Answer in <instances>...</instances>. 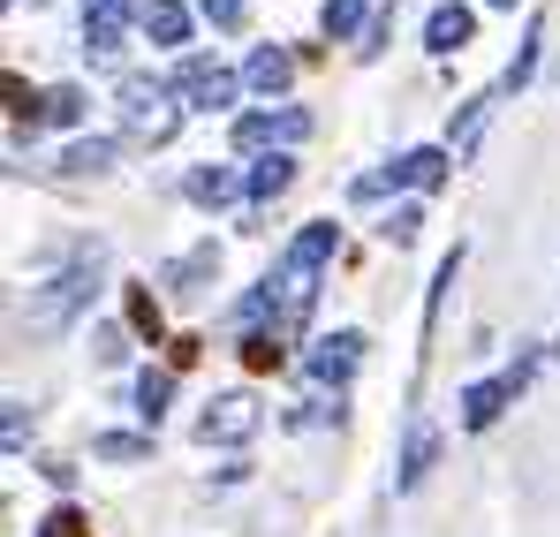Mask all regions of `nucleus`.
I'll return each instance as SVG.
<instances>
[{
    "instance_id": "obj_7",
    "label": "nucleus",
    "mask_w": 560,
    "mask_h": 537,
    "mask_svg": "<svg viewBox=\"0 0 560 537\" xmlns=\"http://www.w3.org/2000/svg\"><path fill=\"white\" fill-rule=\"evenodd\" d=\"M357 363H364V334H326V341L311 349V378H318V386H349Z\"/></svg>"
},
{
    "instance_id": "obj_15",
    "label": "nucleus",
    "mask_w": 560,
    "mask_h": 537,
    "mask_svg": "<svg viewBox=\"0 0 560 537\" xmlns=\"http://www.w3.org/2000/svg\"><path fill=\"white\" fill-rule=\"evenodd\" d=\"M334 250H341V227H334V220H311V227L288 243V266H311V272H318Z\"/></svg>"
},
{
    "instance_id": "obj_26",
    "label": "nucleus",
    "mask_w": 560,
    "mask_h": 537,
    "mask_svg": "<svg viewBox=\"0 0 560 537\" xmlns=\"http://www.w3.org/2000/svg\"><path fill=\"white\" fill-rule=\"evenodd\" d=\"M364 8H372V0H326V31H334V38H349V31L364 23Z\"/></svg>"
},
{
    "instance_id": "obj_30",
    "label": "nucleus",
    "mask_w": 560,
    "mask_h": 537,
    "mask_svg": "<svg viewBox=\"0 0 560 537\" xmlns=\"http://www.w3.org/2000/svg\"><path fill=\"white\" fill-rule=\"evenodd\" d=\"M38 537H84V515H77V507H54V515H46V530Z\"/></svg>"
},
{
    "instance_id": "obj_24",
    "label": "nucleus",
    "mask_w": 560,
    "mask_h": 537,
    "mask_svg": "<svg viewBox=\"0 0 560 537\" xmlns=\"http://www.w3.org/2000/svg\"><path fill=\"white\" fill-rule=\"evenodd\" d=\"M98 462H144L152 454V440H137V432H106V440H92Z\"/></svg>"
},
{
    "instance_id": "obj_6",
    "label": "nucleus",
    "mask_w": 560,
    "mask_h": 537,
    "mask_svg": "<svg viewBox=\"0 0 560 537\" xmlns=\"http://www.w3.org/2000/svg\"><path fill=\"white\" fill-rule=\"evenodd\" d=\"M295 137H311V114H303V106H280V114H243V121H235V144H243V152L295 144Z\"/></svg>"
},
{
    "instance_id": "obj_12",
    "label": "nucleus",
    "mask_w": 560,
    "mask_h": 537,
    "mask_svg": "<svg viewBox=\"0 0 560 537\" xmlns=\"http://www.w3.org/2000/svg\"><path fill=\"white\" fill-rule=\"evenodd\" d=\"M492 106H500V91H477V98H463V114H455V137H447V152H455V160H469V152H477V137H485Z\"/></svg>"
},
{
    "instance_id": "obj_13",
    "label": "nucleus",
    "mask_w": 560,
    "mask_h": 537,
    "mask_svg": "<svg viewBox=\"0 0 560 537\" xmlns=\"http://www.w3.org/2000/svg\"><path fill=\"white\" fill-rule=\"evenodd\" d=\"M137 23L152 31V46H183V38H189V8H183V0H144Z\"/></svg>"
},
{
    "instance_id": "obj_31",
    "label": "nucleus",
    "mask_w": 560,
    "mask_h": 537,
    "mask_svg": "<svg viewBox=\"0 0 560 537\" xmlns=\"http://www.w3.org/2000/svg\"><path fill=\"white\" fill-rule=\"evenodd\" d=\"M205 23H212V31H235V23H243V0H205Z\"/></svg>"
},
{
    "instance_id": "obj_2",
    "label": "nucleus",
    "mask_w": 560,
    "mask_h": 537,
    "mask_svg": "<svg viewBox=\"0 0 560 537\" xmlns=\"http://www.w3.org/2000/svg\"><path fill=\"white\" fill-rule=\"evenodd\" d=\"M121 129H129V144H167L175 129H183V98L167 84H152V77H137V84H121Z\"/></svg>"
},
{
    "instance_id": "obj_1",
    "label": "nucleus",
    "mask_w": 560,
    "mask_h": 537,
    "mask_svg": "<svg viewBox=\"0 0 560 537\" xmlns=\"http://www.w3.org/2000/svg\"><path fill=\"white\" fill-rule=\"evenodd\" d=\"M98 272H106V258L98 250H69L61 258V272H46V280H31V334H61L84 303L98 295Z\"/></svg>"
},
{
    "instance_id": "obj_19",
    "label": "nucleus",
    "mask_w": 560,
    "mask_h": 537,
    "mask_svg": "<svg viewBox=\"0 0 560 537\" xmlns=\"http://www.w3.org/2000/svg\"><path fill=\"white\" fill-rule=\"evenodd\" d=\"M129 334L167 341V318H160V295H152V288H129Z\"/></svg>"
},
{
    "instance_id": "obj_32",
    "label": "nucleus",
    "mask_w": 560,
    "mask_h": 537,
    "mask_svg": "<svg viewBox=\"0 0 560 537\" xmlns=\"http://www.w3.org/2000/svg\"><path fill=\"white\" fill-rule=\"evenodd\" d=\"M183 363H197V334H183V341H167V371H183Z\"/></svg>"
},
{
    "instance_id": "obj_10",
    "label": "nucleus",
    "mask_w": 560,
    "mask_h": 537,
    "mask_svg": "<svg viewBox=\"0 0 560 537\" xmlns=\"http://www.w3.org/2000/svg\"><path fill=\"white\" fill-rule=\"evenodd\" d=\"M121 23H129V0H92V8H84V46H92L98 61L121 46Z\"/></svg>"
},
{
    "instance_id": "obj_3",
    "label": "nucleus",
    "mask_w": 560,
    "mask_h": 537,
    "mask_svg": "<svg viewBox=\"0 0 560 537\" xmlns=\"http://www.w3.org/2000/svg\"><path fill=\"white\" fill-rule=\"evenodd\" d=\"M258 417H266V409H258V394H212V401H205V417H197V440H205V447H235V440H250V432H258Z\"/></svg>"
},
{
    "instance_id": "obj_8",
    "label": "nucleus",
    "mask_w": 560,
    "mask_h": 537,
    "mask_svg": "<svg viewBox=\"0 0 560 537\" xmlns=\"http://www.w3.org/2000/svg\"><path fill=\"white\" fill-rule=\"evenodd\" d=\"M469 31H477V8L447 0V8H432V23H424V46H432V54H463Z\"/></svg>"
},
{
    "instance_id": "obj_22",
    "label": "nucleus",
    "mask_w": 560,
    "mask_h": 537,
    "mask_svg": "<svg viewBox=\"0 0 560 537\" xmlns=\"http://www.w3.org/2000/svg\"><path fill=\"white\" fill-rule=\"evenodd\" d=\"M235 189H243V182L228 175V167H197V175H189V197H197V205H235Z\"/></svg>"
},
{
    "instance_id": "obj_23",
    "label": "nucleus",
    "mask_w": 560,
    "mask_h": 537,
    "mask_svg": "<svg viewBox=\"0 0 560 537\" xmlns=\"http://www.w3.org/2000/svg\"><path fill=\"white\" fill-rule=\"evenodd\" d=\"M417 227H424V205H394V212L378 220V235H386L394 250H409V243H417Z\"/></svg>"
},
{
    "instance_id": "obj_28",
    "label": "nucleus",
    "mask_w": 560,
    "mask_h": 537,
    "mask_svg": "<svg viewBox=\"0 0 560 537\" xmlns=\"http://www.w3.org/2000/svg\"><path fill=\"white\" fill-rule=\"evenodd\" d=\"M46 121H84V91H46Z\"/></svg>"
},
{
    "instance_id": "obj_9",
    "label": "nucleus",
    "mask_w": 560,
    "mask_h": 537,
    "mask_svg": "<svg viewBox=\"0 0 560 537\" xmlns=\"http://www.w3.org/2000/svg\"><path fill=\"white\" fill-rule=\"evenodd\" d=\"M243 84L266 91V98H280V91L295 84V54H280V46H258V54L243 61Z\"/></svg>"
},
{
    "instance_id": "obj_11",
    "label": "nucleus",
    "mask_w": 560,
    "mask_h": 537,
    "mask_svg": "<svg viewBox=\"0 0 560 537\" xmlns=\"http://www.w3.org/2000/svg\"><path fill=\"white\" fill-rule=\"evenodd\" d=\"M432 454H440L432 424H424V417H409V447H401V469H394V485H401V492H417V485H424V469H432Z\"/></svg>"
},
{
    "instance_id": "obj_25",
    "label": "nucleus",
    "mask_w": 560,
    "mask_h": 537,
    "mask_svg": "<svg viewBox=\"0 0 560 537\" xmlns=\"http://www.w3.org/2000/svg\"><path fill=\"white\" fill-rule=\"evenodd\" d=\"M8 114H15V121H46V91H31L23 77H8Z\"/></svg>"
},
{
    "instance_id": "obj_27",
    "label": "nucleus",
    "mask_w": 560,
    "mask_h": 537,
    "mask_svg": "<svg viewBox=\"0 0 560 537\" xmlns=\"http://www.w3.org/2000/svg\"><path fill=\"white\" fill-rule=\"evenodd\" d=\"M243 363H250V371H273L280 341H273V334H243Z\"/></svg>"
},
{
    "instance_id": "obj_33",
    "label": "nucleus",
    "mask_w": 560,
    "mask_h": 537,
    "mask_svg": "<svg viewBox=\"0 0 560 537\" xmlns=\"http://www.w3.org/2000/svg\"><path fill=\"white\" fill-rule=\"evenodd\" d=\"M92 341H98V363H121V334H114V326H98Z\"/></svg>"
},
{
    "instance_id": "obj_4",
    "label": "nucleus",
    "mask_w": 560,
    "mask_h": 537,
    "mask_svg": "<svg viewBox=\"0 0 560 537\" xmlns=\"http://www.w3.org/2000/svg\"><path fill=\"white\" fill-rule=\"evenodd\" d=\"M523 378H530V357H515L500 378H477V386L463 394V424H469V432H485V424H492V417H500V409L523 394Z\"/></svg>"
},
{
    "instance_id": "obj_16",
    "label": "nucleus",
    "mask_w": 560,
    "mask_h": 537,
    "mask_svg": "<svg viewBox=\"0 0 560 537\" xmlns=\"http://www.w3.org/2000/svg\"><path fill=\"white\" fill-rule=\"evenodd\" d=\"M447 160H455L447 144H417V152H401V182L409 189H440L447 182Z\"/></svg>"
},
{
    "instance_id": "obj_21",
    "label": "nucleus",
    "mask_w": 560,
    "mask_h": 537,
    "mask_svg": "<svg viewBox=\"0 0 560 537\" xmlns=\"http://www.w3.org/2000/svg\"><path fill=\"white\" fill-rule=\"evenodd\" d=\"M288 182H295V160H258V167H250V197H258V205H273L280 189H288Z\"/></svg>"
},
{
    "instance_id": "obj_34",
    "label": "nucleus",
    "mask_w": 560,
    "mask_h": 537,
    "mask_svg": "<svg viewBox=\"0 0 560 537\" xmlns=\"http://www.w3.org/2000/svg\"><path fill=\"white\" fill-rule=\"evenodd\" d=\"M492 8H515V0H492Z\"/></svg>"
},
{
    "instance_id": "obj_20",
    "label": "nucleus",
    "mask_w": 560,
    "mask_h": 537,
    "mask_svg": "<svg viewBox=\"0 0 560 537\" xmlns=\"http://www.w3.org/2000/svg\"><path fill=\"white\" fill-rule=\"evenodd\" d=\"M538 46H546V23H530V31H523V46H515V61H508L500 91H523V84H530V69H538Z\"/></svg>"
},
{
    "instance_id": "obj_17",
    "label": "nucleus",
    "mask_w": 560,
    "mask_h": 537,
    "mask_svg": "<svg viewBox=\"0 0 560 537\" xmlns=\"http://www.w3.org/2000/svg\"><path fill=\"white\" fill-rule=\"evenodd\" d=\"M106 160H114V144H106V137H77V144L61 152V175H69V182L106 175Z\"/></svg>"
},
{
    "instance_id": "obj_29",
    "label": "nucleus",
    "mask_w": 560,
    "mask_h": 537,
    "mask_svg": "<svg viewBox=\"0 0 560 537\" xmlns=\"http://www.w3.org/2000/svg\"><path fill=\"white\" fill-rule=\"evenodd\" d=\"M386 31H394V8H378L372 23H364V38H357V54H364V61H372L378 46H386Z\"/></svg>"
},
{
    "instance_id": "obj_5",
    "label": "nucleus",
    "mask_w": 560,
    "mask_h": 537,
    "mask_svg": "<svg viewBox=\"0 0 560 537\" xmlns=\"http://www.w3.org/2000/svg\"><path fill=\"white\" fill-rule=\"evenodd\" d=\"M175 91H189V106H205V114H212V106H228V98L243 91V77H235V69H220V61H205V54H189L183 69H175Z\"/></svg>"
},
{
    "instance_id": "obj_18",
    "label": "nucleus",
    "mask_w": 560,
    "mask_h": 537,
    "mask_svg": "<svg viewBox=\"0 0 560 537\" xmlns=\"http://www.w3.org/2000/svg\"><path fill=\"white\" fill-rule=\"evenodd\" d=\"M167 401H175V371H144V378H137V417H144V424H160V417H167Z\"/></svg>"
},
{
    "instance_id": "obj_14",
    "label": "nucleus",
    "mask_w": 560,
    "mask_h": 537,
    "mask_svg": "<svg viewBox=\"0 0 560 537\" xmlns=\"http://www.w3.org/2000/svg\"><path fill=\"white\" fill-rule=\"evenodd\" d=\"M212 272H220V250H212V243H197V250H183V258L167 266V288H175V295H205V280H212Z\"/></svg>"
}]
</instances>
